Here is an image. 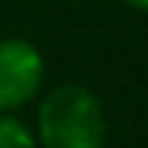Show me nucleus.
<instances>
[{"label": "nucleus", "mask_w": 148, "mask_h": 148, "mask_svg": "<svg viewBox=\"0 0 148 148\" xmlns=\"http://www.w3.org/2000/svg\"><path fill=\"white\" fill-rule=\"evenodd\" d=\"M106 109L91 88L64 82L51 88L36 106V142L39 148H103Z\"/></svg>", "instance_id": "1"}, {"label": "nucleus", "mask_w": 148, "mask_h": 148, "mask_svg": "<svg viewBox=\"0 0 148 148\" xmlns=\"http://www.w3.org/2000/svg\"><path fill=\"white\" fill-rule=\"evenodd\" d=\"M45 58L30 39H0V112L27 106L42 88Z\"/></svg>", "instance_id": "2"}, {"label": "nucleus", "mask_w": 148, "mask_h": 148, "mask_svg": "<svg viewBox=\"0 0 148 148\" xmlns=\"http://www.w3.org/2000/svg\"><path fill=\"white\" fill-rule=\"evenodd\" d=\"M0 148H39V142L21 118H15L12 112H0Z\"/></svg>", "instance_id": "3"}, {"label": "nucleus", "mask_w": 148, "mask_h": 148, "mask_svg": "<svg viewBox=\"0 0 148 148\" xmlns=\"http://www.w3.org/2000/svg\"><path fill=\"white\" fill-rule=\"evenodd\" d=\"M124 6H130V9H136V12H148V0H121Z\"/></svg>", "instance_id": "4"}]
</instances>
